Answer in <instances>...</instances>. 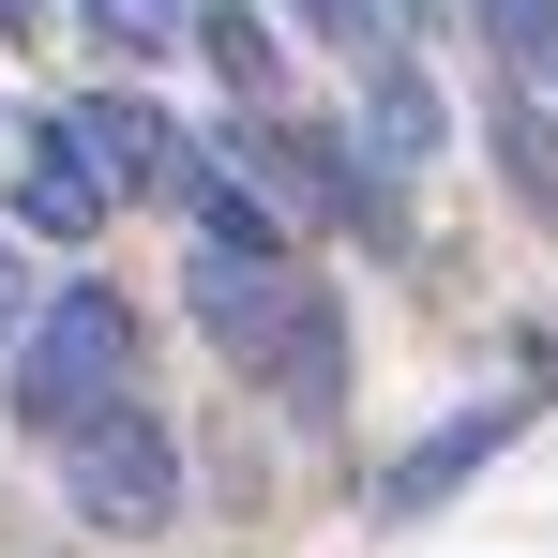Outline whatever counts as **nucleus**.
I'll use <instances>...</instances> for the list:
<instances>
[{
	"label": "nucleus",
	"mask_w": 558,
	"mask_h": 558,
	"mask_svg": "<svg viewBox=\"0 0 558 558\" xmlns=\"http://www.w3.org/2000/svg\"><path fill=\"white\" fill-rule=\"evenodd\" d=\"M15 211H31L46 242H92V227H106V182H92V151H76V121H31V167H15Z\"/></svg>",
	"instance_id": "0eeeda50"
},
{
	"label": "nucleus",
	"mask_w": 558,
	"mask_h": 558,
	"mask_svg": "<svg viewBox=\"0 0 558 558\" xmlns=\"http://www.w3.org/2000/svg\"><path fill=\"white\" fill-rule=\"evenodd\" d=\"M302 15H317V31H348V46H363V31H377V15H363V0H302Z\"/></svg>",
	"instance_id": "4468645a"
},
{
	"label": "nucleus",
	"mask_w": 558,
	"mask_h": 558,
	"mask_svg": "<svg viewBox=\"0 0 558 558\" xmlns=\"http://www.w3.org/2000/svg\"><path fill=\"white\" fill-rule=\"evenodd\" d=\"M61 121H76V151H92L106 196H182L196 182V136L167 106H136V92H92V106H61Z\"/></svg>",
	"instance_id": "20e7f679"
},
{
	"label": "nucleus",
	"mask_w": 558,
	"mask_h": 558,
	"mask_svg": "<svg viewBox=\"0 0 558 558\" xmlns=\"http://www.w3.org/2000/svg\"><path fill=\"white\" fill-rule=\"evenodd\" d=\"M61 498H76V529H106V544H151V529H182V438L121 392L106 423L61 438Z\"/></svg>",
	"instance_id": "f03ea898"
},
{
	"label": "nucleus",
	"mask_w": 558,
	"mask_h": 558,
	"mask_svg": "<svg viewBox=\"0 0 558 558\" xmlns=\"http://www.w3.org/2000/svg\"><path fill=\"white\" fill-rule=\"evenodd\" d=\"M363 136H377V167H423L438 151V92L408 61V31H363Z\"/></svg>",
	"instance_id": "423d86ee"
},
{
	"label": "nucleus",
	"mask_w": 558,
	"mask_h": 558,
	"mask_svg": "<svg viewBox=\"0 0 558 558\" xmlns=\"http://www.w3.org/2000/svg\"><path fill=\"white\" fill-rule=\"evenodd\" d=\"M31 317H46V272H31V257L0 242V348H31Z\"/></svg>",
	"instance_id": "ddd939ff"
},
{
	"label": "nucleus",
	"mask_w": 558,
	"mask_h": 558,
	"mask_svg": "<svg viewBox=\"0 0 558 558\" xmlns=\"http://www.w3.org/2000/svg\"><path fill=\"white\" fill-rule=\"evenodd\" d=\"M498 167L529 196V227H558V106L544 92H498Z\"/></svg>",
	"instance_id": "1a4fd4ad"
},
{
	"label": "nucleus",
	"mask_w": 558,
	"mask_h": 558,
	"mask_svg": "<svg viewBox=\"0 0 558 558\" xmlns=\"http://www.w3.org/2000/svg\"><path fill=\"white\" fill-rule=\"evenodd\" d=\"M513 423H529V408H453L438 438H408V453H392V483H377V498H392V513H438L483 453H513Z\"/></svg>",
	"instance_id": "39448f33"
},
{
	"label": "nucleus",
	"mask_w": 558,
	"mask_h": 558,
	"mask_svg": "<svg viewBox=\"0 0 558 558\" xmlns=\"http://www.w3.org/2000/svg\"><path fill=\"white\" fill-rule=\"evenodd\" d=\"M196 46H211V76H227L242 106H272V92H287V61H272V15H242V0H227V15H196Z\"/></svg>",
	"instance_id": "9d476101"
},
{
	"label": "nucleus",
	"mask_w": 558,
	"mask_h": 558,
	"mask_svg": "<svg viewBox=\"0 0 558 558\" xmlns=\"http://www.w3.org/2000/svg\"><path fill=\"white\" fill-rule=\"evenodd\" d=\"M483 31L513 46V92H558V0H483Z\"/></svg>",
	"instance_id": "f8f14e48"
},
{
	"label": "nucleus",
	"mask_w": 558,
	"mask_h": 558,
	"mask_svg": "<svg viewBox=\"0 0 558 558\" xmlns=\"http://www.w3.org/2000/svg\"><path fill=\"white\" fill-rule=\"evenodd\" d=\"M136 392V317H121V287H46V317H31V348L0 363V408L31 423V438H76Z\"/></svg>",
	"instance_id": "f257e3e1"
},
{
	"label": "nucleus",
	"mask_w": 558,
	"mask_h": 558,
	"mask_svg": "<svg viewBox=\"0 0 558 558\" xmlns=\"http://www.w3.org/2000/svg\"><path fill=\"white\" fill-rule=\"evenodd\" d=\"M76 15H92V46H106V61H167V46H196V15H182V0H76Z\"/></svg>",
	"instance_id": "9b49d317"
},
{
	"label": "nucleus",
	"mask_w": 558,
	"mask_h": 558,
	"mask_svg": "<svg viewBox=\"0 0 558 558\" xmlns=\"http://www.w3.org/2000/svg\"><path fill=\"white\" fill-rule=\"evenodd\" d=\"M0 15H31V0H0Z\"/></svg>",
	"instance_id": "2eb2a0df"
},
{
	"label": "nucleus",
	"mask_w": 558,
	"mask_h": 558,
	"mask_svg": "<svg viewBox=\"0 0 558 558\" xmlns=\"http://www.w3.org/2000/svg\"><path fill=\"white\" fill-rule=\"evenodd\" d=\"M287 392V408H332V392H348V302H332V287H302V317H287L272 332V363H257Z\"/></svg>",
	"instance_id": "6e6552de"
},
{
	"label": "nucleus",
	"mask_w": 558,
	"mask_h": 558,
	"mask_svg": "<svg viewBox=\"0 0 558 558\" xmlns=\"http://www.w3.org/2000/svg\"><path fill=\"white\" fill-rule=\"evenodd\" d=\"M182 287H196V332H211L242 377L272 363V332L302 317V272H287V242H196V272H182Z\"/></svg>",
	"instance_id": "7ed1b4c3"
}]
</instances>
